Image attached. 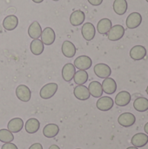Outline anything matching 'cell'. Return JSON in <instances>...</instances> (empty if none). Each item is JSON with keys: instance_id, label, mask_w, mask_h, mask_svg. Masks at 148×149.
<instances>
[{"instance_id": "obj_19", "label": "cell", "mask_w": 148, "mask_h": 149, "mask_svg": "<svg viewBox=\"0 0 148 149\" xmlns=\"http://www.w3.org/2000/svg\"><path fill=\"white\" fill-rule=\"evenodd\" d=\"M18 24V18L15 15L7 16L3 21V26L6 31H13Z\"/></svg>"}, {"instance_id": "obj_31", "label": "cell", "mask_w": 148, "mask_h": 149, "mask_svg": "<svg viewBox=\"0 0 148 149\" xmlns=\"http://www.w3.org/2000/svg\"><path fill=\"white\" fill-rule=\"evenodd\" d=\"M1 149H18V148H17V147L15 144H13V143H11V142H9V143H4V144L2 146Z\"/></svg>"}, {"instance_id": "obj_21", "label": "cell", "mask_w": 148, "mask_h": 149, "mask_svg": "<svg viewBox=\"0 0 148 149\" xmlns=\"http://www.w3.org/2000/svg\"><path fill=\"white\" fill-rule=\"evenodd\" d=\"M88 90L90 92V94L94 98H100L104 93L102 85L99 81H92L89 84Z\"/></svg>"}, {"instance_id": "obj_26", "label": "cell", "mask_w": 148, "mask_h": 149, "mask_svg": "<svg viewBox=\"0 0 148 149\" xmlns=\"http://www.w3.org/2000/svg\"><path fill=\"white\" fill-rule=\"evenodd\" d=\"M30 48H31V52H32V54L38 56L43 53V52L44 50V45L38 38L33 39L30 45Z\"/></svg>"}, {"instance_id": "obj_39", "label": "cell", "mask_w": 148, "mask_h": 149, "mask_svg": "<svg viewBox=\"0 0 148 149\" xmlns=\"http://www.w3.org/2000/svg\"><path fill=\"white\" fill-rule=\"evenodd\" d=\"M52 1H55V2H57V1H58V0H52Z\"/></svg>"}, {"instance_id": "obj_23", "label": "cell", "mask_w": 148, "mask_h": 149, "mask_svg": "<svg viewBox=\"0 0 148 149\" xmlns=\"http://www.w3.org/2000/svg\"><path fill=\"white\" fill-rule=\"evenodd\" d=\"M132 144L136 148H142L148 143V136L143 133L135 134L132 138Z\"/></svg>"}, {"instance_id": "obj_36", "label": "cell", "mask_w": 148, "mask_h": 149, "mask_svg": "<svg viewBox=\"0 0 148 149\" xmlns=\"http://www.w3.org/2000/svg\"><path fill=\"white\" fill-rule=\"evenodd\" d=\"M34 3H42L44 0H32Z\"/></svg>"}, {"instance_id": "obj_3", "label": "cell", "mask_w": 148, "mask_h": 149, "mask_svg": "<svg viewBox=\"0 0 148 149\" xmlns=\"http://www.w3.org/2000/svg\"><path fill=\"white\" fill-rule=\"evenodd\" d=\"M73 65L79 70H85V71H86V70L91 68V66L92 65V60L88 56L81 55V56H79L74 60V64Z\"/></svg>"}, {"instance_id": "obj_20", "label": "cell", "mask_w": 148, "mask_h": 149, "mask_svg": "<svg viewBox=\"0 0 148 149\" xmlns=\"http://www.w3.org/2000/svg\"><path fill=\"white\" fill-rule=\"evenodd\" d=\"M28 34L29 37L32 39H38L41 37L42 34V28L38 22L34 21L31 24V25L28 28Z\"/></svg>"}, {"instance_id": "obj_34", "label": "cell", "mask_w": 148, "mask_h": 149, "mask_svg": "<svg viewBox=\"0 0 148 149\" xmlns=\"http://www.w3.org/2000/svg\"><path fill=\"white\" fill-rule=\"evenodd\" d=\"M49 149H60V148H59V147H58L57 145H51V146L49 148Z\"/></svg>"}, {"instance_id": "obj_38", "label": "cell", "mask_w": 148, "mask_h": 149, "mask_svg": "<svg viewBox=\"0 0 148 149\" xmlns=\"http://www.w3.org/2000/svg\"><path fill=\"white\" fill-rule=\"evenodd\" d=\"M147 93L148 94V86H147Z\"/></svg>"}, {"instance_id": "obj_37", "label": "cell", "mask_w": 148, "mask_h": 149, "mask_svg": "<svg viewBox=\"0 0 148 149\" xmlns=\"http://www.w3.org/2000/svg\"><path fill=\"white\" fill-rule=\"evenodd\" d=\"M126 149H139L138 148H136V147H130V148H128Z\"/></svg>"}, {"instance_id": "obj_16", "label": "cell", "mask_w": 148, "mask_h": 149, "mask_svg": "<svg viewBox=\"0 0 148 149\" xmlns=\"http://www.w3.org/2000/svg\"><path fill=\"white\" fill-rule=\"evenodd\" d=\"M147 55V50L142 45H135L130 51V57L133 60H141Z\"/></svg>"}, {"instance_id": "obj_5", "label": "cell", "mask_w": 148, "mask_h": 149, "mask_svg": "<svg viewBox=\"0 0 148 149\" xmlns=\"http://www.w3.org/2000/svg\"><path fill=\"white\" fill-rule=\"evenodd\" d=\"M16 95L17 99L23 102H28L31 97V92L27 86L20 85L16 88Z\"/></svg>"}, {"instance_id": "obj_10", "label": "cell", "mask_w": 148, "mask_h": 149, "mask_svg": "<svg viewBox=\"0 0 148 149\" xmlns=\"http://www.w3.org/2000/svg\"><path fill=\"white\" fill-rule=\"evenodd\" d=\"M136 121L135 116L131 113H124L120 115L118 119V122L120 126L124 127H130L134 125Z\"/></svg>"}, {"instance_id": "obj_33", "label": "cell", "mask_w": 148, "mask_h": 149, "mask_svg": "<svg viewBox=\"0 0 148 149\" xmlns=\"http://www.w3.org/2000/svg\"><path fill=\"white\" fill-rule=\"evenodd\" d=\"M29 149H43V146L40 143H34L29 148Z\"/></svg>"}, {"instance_id": "obj_24", "label": "cell", "mask_w": 148, "mask_h": 149, "mask_svg": "<svg viewBox=\"0 0 148 149\" xmlns=\"http://www.w3.org/2000/svg\"><path fill=\"white\" fill-rule=\"evenodd\" d=\"M59 133V127L56 124H48L43 129V134L46 138H54Z\"/></svg>"}, {"instance_id": "obj_18", "label": "cell", "mask_w": 148, "mask_h": 149, "mask_svg": "<svg viewBox=\"0 0 148 149\" xmlns=\"http://www.w3.org/2000/svg\"><path fill=\"white\" fill-rule=\"evenodd\" d=\"M7 127H8V130L10 132H11L12 134H14V133L15 134L16 133H19L23 129V127H24V121L20 118L11 119L8 122Z\"/></svg>"}, {"instance_id": "obj_41", "label": "cell", "mask_w": 148, "mask_h": 149, "mask_svg": "<svg viewBox=\"0 0 148 149\" xmlns=\"http://www.w3.org/2000/svg\"><path fill=\"white\" fill-rule=\"evenodd\" d=\"M77 149H80V148H77Z\"/></svg>"}, {"instance_id": "obj_11", "label": "cell", "mask_w": 148, "mask_h": 149, "mask_svg": "<svg viewBox=\"0 0 148 149\" xmlns=\"http://www.w3.org/2000/svg\"><path fill=\"white\" fill-rule=\"evenodd\" d=\"M73 93H74V96L76 97V99H78L79 100H89V98L91 96L88 87H86L84 85H78L74 88Z\"/></svg>"}, {"instance_id": "obj_7", "label": "cell", "mask_w": 148, "mask_h": 149, "mask_svg": "<svg viewBox=\"0 0 148 149\" xmlns=\"http://www.w3.org/2000/svg\"><path fill=\"white\" fill-rule=\"evenodd\" d=\"M113 105H114L113 100L110 97H107V96H105V97L101 96L96 103L97 108L100 111H103V112H106V111L111 110L113 108Z\"/></svg>"}, {"instance_id": "obj_1", "label": "cell", "mask_w": 148, "mask_h": 149, "mask_svg": "<svg viewBox=\"0 0 148 149\" xmlns=\"http://www.w3.org/2000/svg\"><path fill=\"white\" fill-rule=\"evenodd\" d=\"M58 88V86L56 83L46 84L41 88L39 95L43 100H49L56 94Z\"/></svg>"}, {"instance_id": "obj_29", "label": "cell", "mask_w": 148, "mask_h": 149, "mask_svg": "<svg viewBox=\"0 0 148 149\" xmlns=\"http://www.w3.org/2000/svg\"><path fill=\"white\" fill-rule=\"evenodd\" d=\"M133 107L138 112H146L148 110V100L144 97H140L135 100Z\"/></svg>"}, {"instance_id": "obj_32", "label": "cell", "mask_w": 148, "mask_h": 149, "mask_svg": "<svg viewBox=\"0 0 148 149\" xmlns=\"http://www.w3.org/2000/svg\"><path fill=\"white\" fill-rule=\"evenodd\" d=\"M89 3H91L93 6H99L103 3V0H87Z\"/></svg>"}, {"instance_id": "obj_17", "label": "cell", "mask_w": 148, "mask_h": 149, "mask_svg": "<svg viewBox=\"0 0 148 149\" xmlns=\"http://www.w3.org/2000/svg\"><path fill=\"white\" fill-rule=\"evenodd\" d=\"M131 101V94L126 91L119 93L115 97V104L119 107H126Z\"/></svg>"}, {"instance_id": "obj_13", "label": "cell", "mask_w": 148, "mask_h": 149, "mask_svg": "<svg viewBox=\"0 0 148 149\" xmlns=\"http://www.w3.org/2000/svg\"><path fill=\"white\" fill-rule=\"evenodd\" d=\"M101 85H102L103 92L106 93V94H113L117 90L116 81L113 79L110 78V77L104 79Z\"/></svg>"}, {"instance_id": "obj_4", "label": "cell", "mask_w": 148, "mask_h": 149, "mask_svg": "<svg viewBox=\"0 0 148 149\" xmlns=\"http://www.w3.org/2000/svg\"><path fill=\"white\" fill-rule=\"evenodd\" d=\"M56 39V34L52 28L46 27L42 31L41 34V41L45 45H51L55 42Z\"/></svg>"}, {"instance_id": "obj_28", "label": "cell", "mask_w": 148, "mask_h": 149, "mask_svg": "<svg viewBox=\"0 0 148 149\" xmlns=\"http://www.w3.org/2000/svg\"><path fill=\"white\" fill-rule=\"evenodd\" d=\"M73 80L76 85H85L88 80V73L85 70H79L75 72Z\"/></svg>"}, {"instance_id": "obj_40", "label": "cell", "mask_w": 148, "mask_h": 149, "mask_svg": "<svg viewBox=\"0 0 148 149\" xmlns=\"http://www.w3.org/2000/svg\"><path fill=\"white\" fill-rule=\"evenodd\" d=\"M146 1H147V3H148V0H146Z\"/></svg>"}, {"instance_id": "obj_15", "label": "cell", "mask_w": 148, "mask_h": 149, "mask_svg": "<svg viewBox=\"0 0 148 149\" xmlns=\"http://www.w3.org/2000/svg\"><path fill=\"white\" fill-rule=\"evenodd\" d=\"M85 12L80 10H74L70 16V23L73 26L81 25L85 22Z\"/></svg>"}, {"instance_id": "obj_2", "label": "cell", "mask_w": 148, "mask_h": 149, "mask_svg": "<svg viewBox=\"0 0 148 149\" xmlns=\"http://www.w3.org/2000/svg\"><path fill=\"white\" fill-rule=\"evenodd\" d=\"M125 34V28L120 24H116L112 26L107 33V38L111 41H118L123 38Z\"/></svg>"}, {"instance_id": "obj_8", "label": "cell", "mask_w": 148, "mask_h": 149, "mask_svg": "<svg viewBox=\"0 0 148 149\" xmlns=\"http://www.w3.org/2000/svg\"><path fill=\"white\" fill-rule=\"evenodd\" d=\"M83 38L86 41H91L94 38L96 34V29L92 23H85L81 29Z\"/></svg>"}, {"instance_id": "obj_6", "label": "cell", "mask_w": 148, "mask_h": 149, "mask_svg": "<svg viewBox=\"0 0 148 149\" xmlns=\"http://www.w3.org/2000/svg\"><path fill=\"white\" fill-rule=\"evenodd\" d=\"M95 74L100 78V79H106V78H108L110 77V75L112 74V70L110 68V66L108 65H106L104 63H99V64H97L95 66H94V69H93Z\"/></svg>"}, {"instance_id": "obj_22", "label": "cell", "mask_w": 148, "mask_h": 149, "mask_svg": "<svg viewBox=\"0 0 148 149\" xmlns=\"http://www.w3.org/2000/svg\"><path fill=\"white\" fill-rule=\"evenodd\" d=\"M112 26H113V24L109 18H102L99 21V23L97 24V30H98L99 33H100L102 35H106L108 33V31H110Z\"/></svg>"}, {"instance_id": "obj_27", "label": "cell", "mask_w": 148, "mask_h": 149, "mask_svg": "<svg viewBox=\"0 0 148 149\" xmlns=\"http://www.w3.org/2000/svg\"><path fill=\"white\" fill-rule=\"evenodd\" d=\"M128 8L126 0H115L113 2V10L118 15H124Z\"/></svg>"}, {"instance_id": "obj_12", "label": "cell", "mask_w": 148, "mask_h": 149, "mask_svg": "<svg viewBox=\"0 0 148 149\" xmlns=\"http://www.w3.org/2000/svg\"><path fill=\"white\" fill-rule=\"evenodd\" d=\"M76 72V67L72 63H67L62 69V77L65 82H71Z\"/></svg>"}, {"instance_id": "obj_25", "label": "cell", "mask_w": 148, "mask_h": 149, "mask_svg": "<svg viewBox=\"0 0 148 149\" xmlns=\"http://www.w3.org/2000/svg\"><path fill=\"white\" fill-rule=\"evenodd\" d=\"M24 127H25L26 132L30 134H35L38 131V129L40 127V122L37 119L31 118L26 121Z\"/></svg>"}, {"instance_id": "obj_35", "label": "cell", "mask_w": 148, "mask_h": 149, "mask_svg": "<svg viewBox=\"0 0 148 149\" xmlns=\"http://www.w3.org/2000/svg\"><path fill=\"white\" fill-rule=\"evenodd\" d=\"M144 130H145V133L148 134V122L146 124V125H145V127H144Z\"/></svg>"}, {"instance_id": "obj_30", "label": "cell", "mask_w": 148, "mask_h": 149, "mask_svg": "<svg viewBox=\"0 0 148 149\" xmlns=\"http://www.w3.org/2000/svg\"><path fill=\"white\" fill-rule=\"evenodd\" d=\"M14 141V135L8 129L0 130V141L3 143H9Z\"/></svg>"}, {"instance_id": "obj_9", "label": "cell", "mask_w": 148, "mask_h": 149, "mask_svg": "<svg viewBox=\"0 0 148 149\" xmlns=\"http://www.w3.org/2000/svg\"><path fill=\"white\" fill-rule=\"evenodd\" d=\"M142 23V16L139 12L131 13L126 18V26L128 29H135Z\"/></svg>"}, {"instance_id": "obj_14", "label": "cell", "mask_w": 148, "mask_h": 149, "mask_svg": "<svg viewBox=\"0 0 148 149\" xmlns=\"http://www.w3.org/2000/svg\"><path fill=\"white\" fill-rule=\"evenodd\" d=\"M76 52L77 49L73 43H72L69 40L64 41V43L62 44V53L64 54L65 57L68 58H72L75 56Z\"/></svg>"}]
</instances>
